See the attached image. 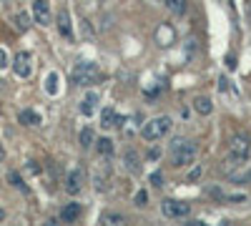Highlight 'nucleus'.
<instances>
[{
  "label": "nucleus",
  "mask_w": 251,
  "mask_h": 226,
  "mask_svg": "<svg viewBox=\"0 0 251 226\" xmlns=\"http://www.w3.org/2000/svg\"><path fill=\"white\" fill-rule=\"evenodd\" d=\"M231 153L239 156L241 161L249 158V153H251V138H249L246 133H236V136L231 138Z\"/></svg>",
  "instance_id": "7"
},
{
  "label": "nucleus",
  "mask_w": 251,
  "mask_h": 226,
  "mask_svg": "<svg viewBox=\"0 0 251 226\" xmlns=\"http://www.w3.org/2000/svg\"><path fill=\"white\" fill-rule=\"evenodd\" d=\"M163 3L174 15H183L188 10V0H163Z\"/></svg>",
  "instance_id": "16"
},
{
  "label": "nucleus",
  "mask_w": 251,
  "mask_h": 226,
  "mask_svg": "<svg viewBox=\"0 0 251 226\" xmlns=\"http://www.w3.org/2000/svg\"><path fill=\"white\" fill-rule=\"evenodd\" d=\"M8 178H10V183H13V186H18L20 191H25V183H23V178H20L15 171H10V174H8Z\"/></svg>",
  "instance_id": "23"
},
{
  "label": "nucleus",
  "mask_w": 251,
  "mask_h": 226,
  "mask_svg": "<svg viewBox=\"0 0 251 226\" xmlns=\"http://www.w3.org/2000/svg\"><path fill=\"white\" fill-rule=\"evenodd\" d=\"M46 91H48L50 96L58 93V73H48V78H46Z\"/></svg>",
  "instance_id": "21"
},
{
  "label": "nucleus",
  "mask_w": 251,
  "mask_h": 226,
  "mask_svg": "<svg viewBox=\"0 0 251 226\" xmlns=\"http://www.w3.org/2000/svg\"><path fill=\"white\" fill-rule=\"evenodd\" d=\"M5 66H8V53H5V50H0V71H3Z\"/></svg>",
  "instance_id": "26"
},
{
  "label": "nucleus",
  "mask_w": 251,
  "mask_h": 226,
  "mask_svg": "<svg viewBox=\"0 0 251 226\" xmlns=\"http://www.w3.org/2000/svg\"><path fill=\"white\" fill-rule=\"evenodd\" d=\"M171 118L169 116H156V118H151V121H146L143 123V128H141V136L146 138V141H158V138H163L166 133L171 131Z\"/></svg>",
  "instance_id": "3"
},
{
  "label": "nucleus",
  "mask_w": 251,
  "mask_h": 226,
  "mask_svg": "<svg viewBox=\"0 0 251 226\" xmlns=\"http://www.w3.org/2000/svg\"><path fill=\"white\" fill-rule=\"evenodd\" d=\"M199 176H201V166H199V169H194L191 174H188V181H196Z\"/></svg>",
  "instance_id": "27"
},
{
  "label": "nucleus",
  "mask_w": 251,
  "mask_h": 226,
  "mask_svg": "<svg viewBox=\"0 0 251 226\" xmlns=\"http://www.w3.org/2000/svg\"><path fill=\"white\" fill-rule=\"evenodd\" d=\"M98 66L91 63V60H80V63L71 71V83L73 86H93L98 80Z\"/></svg>",
  "instance_id": "2"
},
{
  "label": "nucleus",
  "mask_w": 251,
  "mask_h": 226,
  "mask_svg": "<svg viewBox=\"0 0 251 226\" xmlns=\"http://www.w3.org/2000/svg\"><path fill=\"white\" fill-rule=\"evenodd\" d=\"M33 20L38 25H50V3L48 0H33Z\"/></svg>",
  "instance_id": "6"
},
{
  "label": "nucleus",
  "mask_w": 251,
  "mask_h": 226,
  "mask_svg": "<svg viewBox=\"0 0 251 226\" xmlns=\"http://www.w3.org/2000/svg\"><path fill=\"white\" fill-rule=\"evenodd\" d=\"M15 28H18L20 33H25V30L30 28V15H28V13H18V15H15Z\"/></svg>",
  "instance_id": "19"
},
{
  "label": "nucleus",
  "mask_w": 251,
  "mask_h": 226,
  "mask_svg": "<svg viewBox=\"0 0 251 226\" xmlns=\"http://www.w3.org/2000/svg\"><path fill=\"white\" fill-rule=\"evenodd\" d=\"M18 121L23 123V126H40V116L35 111H20Z\"/></svg>",
  "instance_id": "17"
},
{
  "label": "nucleus",
  "mask_w": 251,
  "mask_h": 226,
  "mask_svg": "<svg viewBox=\"0 0 251 226\" xmlns=\"http://www.w3.org/2000/svg\"><path fill=\"white\" fill-rule=\"evenodd\" d=\"M13 71H15V75H20V78H30V73H33V58H30V53H25V50L15 53V58H13Z\"/></svg>",
  "instance_id": "5"
},
{
  "label": "nucleus",
  "mask_w": 251,
  "mask_h": 226,
  "mask_svg": "<svg viewBox=\"0 0 251 226\" xmlns=\"http://www.w3.org/2000/svg\"><path fill=\"white\" fill-rule=\"evenodd\" d=\"M96 108H98V96L96 93H88L86 98H83V103H80V113L83 116H93Z\"/></svg>",
  "instance_id": "14"
},
{
  "label": "nucleus",
  "mask_w": 251,
  "mask_h": 226,
  "mask_svg": "<svg viewBox=\"0 0 251 226\" xmlns=\"http://www.w3.org/2000/svg\"><path fill=\"white\" fill-rule=\"evenodd\" d=\"M3 158H5V149H3V143H0V163H3Z\"/></svg>",
  "instance_id": "28"
},
{
  "label": "nucleus",
  "mask_w": 251,
  "mask_h": 226,
  "mask_svg": "<svg viewBox=\"0 0 251 226\" xmlns=\"http://www.w3.org/2000/svg\"><path fill=\"white\" fill-rule=\"evenodd\" d=\"M174 38H176V33H174V28L169 25V23H161L158 25V30H156V40L161 46H171L174 43Z\"/></svg>",
  "instance_id": "11"
},
{
  "label": "nucleus",
  "mask_w": 251,
  "mask_h": 226,
  "mask_svg": "<svg viewBox=\"0 0 251 226\" xmlns=\"http://www.w3.org/2000/svg\"><path fill=\"white\" fill-rule=\"evenodd\" d=\"M146 203H149V194L138 191V194H136V206H146Z\"/></svg>",
  "instance_id": "25"
},
{
  "label": "nucleus",
  "mask_w": 251,
  "mask_h": 226,
  "mask_svg": "<svg viewBox=\"0 0 251 226\" xmlns=\"http://www.w3.org/2000/svg\"><path fill=\"white\" fill-rule=\"evenodd\" d=\"M93 141H96L93 128H83V131H80V146H83V149H91Z\"/></svg>",
  "instance_id": "20"
},
{
  "label": "nucleus",
  "mask_w": 251,
  "mask_h": 226,
  "mask_svg": "<svg viewBox=\"0 0 251 226\" xmlns=\"http://www.w3.org/2000/svg\"><path fill=\"white\" fill-rule=\"evenodd\" d=\"M3 219H5V211H3V209H0V221H3Z\"/></svg>",
  "instance_id": "29"
},
{
  "label": "nucleus",
  "mask_w": 251,
  "mask_h": 226,
  "mask_svg": "<svg viewBox=\"0 0 251 226\" xmlns=\"http://www.w3.org/2000/svg\"><path fill=\"white\" fill-rule=\"evenodd\" d=\"M196 156H199L196 141H188V138H174L171 141L169 158H171V166L174 169H183V166H188V163H194Z\"/></svg>",
  "instance_id": "1"
},
{
  "label": "nucleus",
  "mask_w": 251,
  "mask_h": 226,
  "mask_svg": "<svg viewBox=\"0 0 251 226\" xmlns=\"http://www.w3.org/2000/svg\"><path fill=\"white\" fill-rule=\"evenodd\" d=\"M58 30H60V35L66 38V40H73V28H71V13L63 8V10H58Z\"/></svg>",
  "instance_id": "9"
},
{
  "label": "nucleus",
  "mask_w": 251,
  "mask_h": 226,
  "mask_svg": "<svg viewBox=\"0 0 251 226\" xmlns=\"http://www.w3.org/2000/svg\"><path fill=\"white\" fill-rule=\"evenodd\" d=\"M151 183H153L156 189H161V186H163V174H161V171H153V174H151Z\"/></svg>",
  "instance_id": "24"
},
{
  "label": "nucleus",
  "mask_w": 251,
  "mask_h": 226,
  "mask_svg": "<svg viewBox=\"0 0 251 226\" xmlns=\"http://www.w3.org/2000/svg\"><path fill=\"white\" fill-rule=\"evenodd\" d=\"M121 116L113 111V108H103V113H100V126L106 128V131H111L113 126H121Z\"/></svg>",
  "instance_id": "10"
},
{
  "label": "nucleus",
  "mask_w": 251,
  "mask_h": 226,
  "mask_svg": "<svg viewBox=\"0 0 251 226\" xmlns=\"http://www.w3.org/2000/svg\"><path fill=\"white\" fill-rule=\"evenodd\" d=\"M126 219L121 216V214H113V211H106L100 216V224H123Z\"/></svg>",
  "instance_id": "22"
},
{
  "label": "nucleus",
  "mask_w": 251,
  "mask_h": 226,
  "mask_svg": "<svg viewBox=\"0 0 251 226\" xmlns=\"http://www.w3.org/2000/svg\"><path fill=\"white\" fill-rule=\"evenodd\" d=\"M249 15H251V10H249Z\"/></svg>",
  "instance_id": "30"
},
{
  "label": "nucleus",
  "mask_w": 251,
  "mask_h": 226,
  "mask_svg": "<svg viewBox=\"0 0 251 226\" xmlns=\"http://www.w3.org/2000/svg\"><path fill=\"white\" fill-rule=\"evenodd\" d=\"M80 211H83V209H80V203H68V206L60 211V219L66 221V224H71V221L80 219Z\"/></svg>",
  "instance_id": "13"
},
{
  "label": "nucleus",
  "mask_w": 251,
  "mask_h": 226,
  "mask_svg": "<svg viewBox=\"0 0 251 226\" xmlns=\"http://www.w3.org/2000/svg\"><path fill=\"white\" fill-rule=\"evenodd\" d=\"M96 149H98L100 156H111L113 153V141L111 138H98L96 141Z\"/></svg>",
  "instance_id": "18"
},
{
  "label": "nucleus",
  "mask_w": 251,
  "mask_h": 226,
  "mask_svg": "<svg viewBox=\"0 0 251 226\" xmlns=\"http://www.w3.org/2000/svg\"><path fill=\"white\" fill-rule=\"evenodd\" d=\"M161 211L166 219H186L191 214V206H188L186 201H174V199H166L161 203Z\"/></svg>",
  "instance_id": "4"
},
{
  "label": "nucleus",
  "mask_w": 251,
  "mask_h": 226,
  "mask_svg": "<svg viewBox=\"0 0 251 226\" xmlns=\"http://www.w3.org/2000/svg\"><path fill=\"white\" fill-rule=\"evenodd\" d=\"M83 183H86V174H83V169H73L66 178V191L68 194H78L83 189Z\"/></svg>",
  "instance_id": "8"
},
{
  "label": "nucleus",
  "mask_w": 251,
  "mask_h": 226,
  "mask_svg": "<svg viewBox=\"0 0 251 226\" xmlns=\"http://www.w3.org/2000/svg\"><path fill=\"white\" fill-rule=\"evenodd\" d=\"M194 108H196L201 116H208V113L214 111V103H211V98L201 96V98H196V100H194Z\"/></svg>",
  "instance_id": "15"
},
{
  "label": "nucleus",
  "mask_w": 251,
  "mask_h": 226,
  "mask_svg": "<svg viewBox=\"0 0 251 226\" xmlns=\"http://www.w3.org/2000/svg\"><path fill=\"white\" fill-rule=\"evenodd\" d=\"M123 166H126V171H133V174H138L141 171V158H138V153L136 151H126L123 153Z\"/></svg>",
  "instance_id": "12"
}]
</instances>
